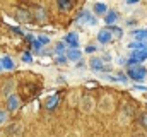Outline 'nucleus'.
Masks as SVG:
<instances>
[{
    "label": "nucleus",
    "mask_w": 147,
    "mask_h": 137,
    "mask_svg": "<svg viewBox=\"0 0 147 137\" xmlns=\"http://www.w3.org/2000/svg\"><path fill=\"white\" fill-rule=\"evenodd\" d=\"M127 75L132 79V81H144L147 77V70L146 67H142V65H128L127 67Z\"/></svg>",
    "instance_id": "nucleus-1"
},
{
    "label": "nucleus",
    "mask_w": 147,
    "mask_h": 137,
    "mask_svg": "<svg viewBox=\"0 0 147 137\" xmlns=\"http://www.w3.org/2000/svg\"><path fill=\"white\" fill-rule=\"evenodd\" d=\"M98 108H99L101 113H111L113 108H115V100H113V96H111V94L101 96V100L98 103Z\"/></svg>",
    "instance_id": "nucleus-2"
},
{
    "label": "nucleus",
    "mask_w": 147,
    "mask_h": 137,
    "mask_svg": "<svg viewBox=\"0 0 147 137\" xmlns=\"http://www.w3.org/2000/svg\"><path fill=\"white\" fill-rule=\"evenodd\" d=\"M89 68L94 72H110L111 65H105L99 57H91L89 58Z\"/></svg>",
    "instance_id": "nucleus-3"
},
{
    "label": "nucleus",
    "mask_w": 147,
    "mask_h": 137,
    "mask_svg": "<svg viewBox=\"0 0 147 137\" xmlns=\"http://www.w3.org/2000/svg\"><path fill=\"white\" fill-rule=\"evenodd\" d=\"M146 60H147V50H135V52L130 53L128 65H140Z\"/></svg>",
    "instance_id": "nucleus-4"
},
{
    "label": "nucleus",
    "mask_w": 147,
    "mask_h": 137,
    "mask_svg": "<svg viewBox=\"0 0 147 137\" xmlns=\"http://www.w3.org/2000/svg\"><path fill=\"white\" fill-rule=\"evenodd\" d=\"M94 100L91 98V96H82L80 100H79V108L84 111V113H91L92 110H94Z\"/></svg>",
    "instance_id": "nucleus-5"
},
{
    "label": "nucleus",
    "mask_w": 147,
    "mask_h": 137,
    "mask_svg": "<svg viewBox=\"0 0 147 137\" xmlns=\"http://www.w3.org/2000/svg\"><path fill=\"white\" fill-rule=\"evenodd\" d=\"M77 22H82V24H89V26H96L98 24V19L91 14V12H86V10H82L80 12V16H79V19H77Z\"/></svg>",
    "instance_id": "nucleus-6"
},
{
    "label": "nucleus",
    "mask_w": 147,
    "mask_h": 137,
    "mask_svg": "<svg viewBox=\"0 0 147 137\" xmlns=\"http://www.w3.org/2000/svg\"><path fill=\"white\" fill-rule=\"evenodd\" d=\"M14 89H16V82L12 81V79H9V81H5V84L2 86V89H0V94L7 100L10 94H14Z\"/></svg>",
    "instance_id": "nucleus-7"
},
{
    "label": "nucleus",
    "mask_w": 147,
    "mask_h": 137,
    "mask_svg": "<svg viewBox=\"0 0 147 137\" xmlns=\"http://www.w3.org/2000/svg\"><path fill=\"white\" fill-rule=\"evenodd\" d=\"M63 43L69 45L70 48H77V46H79V34L75 33V31L67 33L65 34V38H63Z\"/></svg>",
    "instance_id": "nucleus-8"
},
{
    "label": "nucleus",
    "mask_w": 147,
    "mask_h": 137,
    "mask_svg": "<svg viewBox=\"0 0 147 137\" xmlns=\"http://www.w3.org/2000/svg\"><path fill=\"white\" fill-rule=\"evenodd\" d=\"M22 130H24V127H22V123H12V125H9L7 127V136L9 137H19L22 134Z\"/></svg>",
    "instance_id": "nucleus-9"
},
{
    "label": "nucleus",
    "mask_w": 147,
    "mask_h": 137,
    "mask_svg": "<svg viewBox=\"0 0 147 137\" xmlns=\"http://www.w3.org/2000/svg\"><path fill=\"white\" fill-rule=\"evenodd\" d=\"M65 58H67L69 62H79V60L82 58V52H80L79 48H70V50L65 52Z\"/></svg>",
    "instance_id": "nucleus-10"
},
{
    "label": "nucleus",
    "mask_w": 147,
    "mask_h": 137,
    "mask_svg": "<svg viewBox=\"0 0 147 137\" xmlns=\"http://www.w3.org/2000/svg\"><path fill=\"white\" fill-rule=\"evenodd\" d=\"M106 12H108V7H106L105 2H96V3L92 5V14H94V17H101V16H105Z\"/></svg>",
    "instance_id": "nucleus-11"
},
{
    "label": "nucleus",
    "mask_w": 147,
    "mask_h": 137,
    "mask_svg": "<svg viewBox=\"0 0 147 137\" xmlns=\"http://www.w3.org/2000/svg\"><path fill=\"white\" fill-rule=\"evenodd\" d=\"M103 19H105V22H106L108 26H113V24H116V22H118L120 14H118L116 10H108V12L103 16Z\"/></svg>",
    "instance_id": "nucleus-12"
},
{
    "label": "nucleus",
    "mask_w": 147,
    "mask_h": 137,
    "mask_svg": "<svg viewBox=\"0 0 147 137\" xmlns=\"http://www.w3.org/2000/svg\"><path fill=\"white\" fill-rule=\"evenodd\" d=\"M111 39H113V36H111L108 28H105V29H101V31L98 33V41H99L101 45H108V43H111Z\"/></svg>",
    "instance_id": "nucleus-13"
},
{
    "label": "nucleus",
    "mask_w": 147,
    "mask_h": 137,
    "mask_svg": "<svg viewBox=\"0 0 147 137\" xmlns=\"http://www.w3.org/2000/svg\"><path fill=\"white\" fill-rule=\"evenodd\" d=\"M5 104H7V110L9 111H16L19 108V98L16 94H10L7 100H5Z\"/></svg>",
    "instance_id": "nucleus-14"
},
{
    "label": "nucleus",
    "mask_w": 147,
    "mask_h": 137,
    "mask_svg": "<svg viewBox=\"0 0 147 137\" xmlns=\"http://www.w3.org/2000/svg\"><path fill=\"white\" fill-rule=\"evenodd\" d=\"M130 36L135 41H147V29H134L130 31Z\"/></svg>",
    "instance_id": "nucleus-15"
},
{
    "label": "nucleus",
    "mask_w": 147,
    "mask_h": 137,
    "mask_svg": "<svg viewBox=\"0 0 147 137\" xmlns=\"http://www.w3.org/2000/svg\"><path fill=\"white\" fill-rule=\"evenodd\" d=\"M16 17H17L19 22H28V21H31V14H29L28 10H24V9H19L17 14H16Z\"/></svg>",
    "instance_id": "nucleus-16"
},
{
    "label": "nucleus",
    "mask_w": 147,
    "mask_h": 137,
    "mask_svg": "<svg viewBox=\"0 0 147 137\" xmlns=\"http://www.w3.org/2000/svg\"><path fill=\"white\" fill-rule=\"evenodd\" d=\"M130 50H147V41H130L128 45H127Z\"/></svg>",
    "instance_id": "nucleus-17"
},
{
    "label": "nucleus",
    "mask_w": 147,
    "mask_h": 137,
    "mask_svg": "<svg viewBox=\"0 0 147 137\" xmlns=\"http://www.w3.org/2000/svg\"><path fill=\"white\" fill-rule=\"evenodd\" d=\"M0 64H2V68H3V70H12V68H14V62H12L10 57H3V58L0 60Z\"/></svg>",
    "instance_id": "nucleus-18"
},
{
    "label": "nucleus",
    "mask_w": 147,
    "mask_h": 137,
    "mask_svg": "<svg viewBox=\"0 0 147 137\" xmlns=\"http://www.w3.org/2000/svg\"><path fill=\"white\" fill-rule=\"evenodd\" d=\"M57 103H58V96H50L48 101H46V108L48 110H53L57 106Z\"/></svg>",
    "instance_id": "nucleus-19"
},
{
    "label": "nucleus",
    "mask_w": 147,
    "mask_h": 137,
    "mask_svg": "<svg viewBox=\"0 0 147 137\" xmlns=\"http://www.w3.org/2000/svg\"><path fill=\"white\" fill-rule=\"evenodd\" d=\"M34 16H36V19L39 21V22H45V21H46V14H45L43 9H38L36 12H34Z\"/></svg>",
    "instance_id": "nucleus-20"
},
{
    "label": "nucleus",
    "mask_w": 147,
    "mask_h": 137,
    "mask_svg": "<svg viewBox=\"0 0 147 137\" xmlns=\"http://www.w3.org/2000/svg\"><path fill=\"white\" fill-rule=\"evenodd\" d=\"M108 29H110L111 36H116V38H121V36H123V31H121V29H118L116 26H111V28H108Z\"/></svg>",
    "instance_id": "nucleus-21"
},
{
    "label": "nucleus",
    "mask_w": 147,
    "mask_h": 137,
    "mask_svg": "<svg viewBox=\"0 0 147 137\" xmlns=\"http://www.w3.org/2000/svg\"><path fill=\"white\" fill-rule=\"evenodd\" d=\"M57 5H58V9H70L72 7V2H67V0H58L57 2Z\"/></svg>",
    "instance_id": "nucleus-22"
},
{
    "label": "nucleus",
    "mask_w": 147,
    "mask_h": 137,
    "mask_svg": "<svg viewBox=\"0 0 147 137\" xmlns=\"http://www.w3.org/2000/svg\"><path fill=\"white\" fill-rule=\"evenodd\" d=\"M55 53H58V57L63 55L65 53V43H57L55 45Z\"/></svg>",
    "instance_id": "nucleus-23"
},
{
    "label": "nucleus",
    "mask_w": 147,
    "mask_h": 137,
    "mask_svg": "<svg viewBox=\"0 0 147 137\" xmlns=\"http://www.w3.org/2000/svg\"><path fill=\"white\" fill-rule=\"evenodd\" d=\"M7 120H9V115H7V111L0 110V125H3V123H5Z\"/></svg>",
    "instance_id": "nucleus-24"
},
{
    "label": "nucleus",
    "mask_w": 147,
    "mask_h": 137,
    "mask_svg": "<svg viewBox=\"0 0 147 137\" xmlns=\"http://www.w3.org/2000/svg\"><path fill=\"white\" fill-rule=\"evenodd\" d=\"M139 123H140L144 129H147V113H142V115H140V118H139Z\"/></svg>",
    "instance_id": "nucleus-25"
},
{
    "label": "nucleus",
    "mask_w": 147,
    "mask_h": 137,
    "mask_svg": "<svg viewBox=\"0 0 147 137\" xmlns=\"http://www.w3.org/2000/svg\"><path fill=\"white\" fill-rule=\"evenodd\" d=\"M79 93H72L70 94V98H69V101H70V104H75V103H79Z\"/></svg>",
    "instance_id": "nucleus-26"
},
{
    "label": "nucleus",
    "mask_w": 147,
    "mask_h": 137,
    "mask_svg": "<svg viewBox=\"0 0 147 137\" xmlns=\"http://www.w3.org/2000/svg\"><path fill=\"white\" fill-rule=\"evenodd\" d=\"M36 41L39 45H50V38H48V36H39Z\"/></svg>",
    "instance_id": "nucleus-27"
},
{
    "label": "nucleus",
    "mask_w": 147,
    "mask_h": 137,
    "mask_svg": "<svg viewBox=\"0 0 147 137\" xmlns=\"http://www.w3.org/2000/svg\"><path fill=\"white\" fill-rule=\"evenodd\" d=\"M99 58H101V62H103V64H105V62H111V55H108V53H101V57H99Z\"/></svg>",
    "instance_id": "nucleus-28"
},
{
    "label": "nucleus",
    "mask_w": 147,
    "mask_h": 137,
    "mask_svg": "<svg viewBox=\"0 0 147 137\" xmlns=\"http://www.w3.org/2000/svg\"><path fill=\"white\" fill-rule=\"evenodd\" d=\"M103 77H105L106 81H110V82H116V81H118V77H116V75H110V74H105Z\"/></svg>",
    "instance_id": "nucleus-29"
},
{
    "label": "nucleus",
    "mask_w": 147,
    "mask_h": 137,
    "mask_svg": "<svg viewBox=\"0 0 147 137\" xmlns=\"http://www.w3.org/2000/svg\"><path fill=\"white\" fill-rule=\"evenodd\" d=\"M121 5H125V7H135V5H139V2H123Z\"/></svg>",
    "instance_id": "nucleus-30"
},
{
    "label": "nucleus",
    "mask_w": 147,
    "mask_h": 137,
    "mask_svg": "<svg viewBox=\"0 0 147 137\" xmlns=\"http://www.w3.org/2000/svg\"><path fill=\"white\" fill-rule=\"evenodd\" d=\"M82 68H86V64L79 60V62H77V70H82Z\"/></svg>",
    "instance_id": "nucleus-31"
},
{
    "label": "nucleus",
    "mask_w": 147,
    "mask_h": 137,
    "mask_svg": "<svg viewBox=\"0 0 147 137\" xmlns=\"http://www.w3.org/2000/svg\"><path fill=\"white\" fill-rule=\"evenodd\" d=\"M135 89H137V91H147L146 86H140V84H135Z\"/></svg>",
    "instance_id": "nucleus-32"
},
{
    "label": "nucleus",
    "mask_w": 147,
    "mask_h": 137,
    "mask_svg": "<svg viewBox=\"0 0 147 137\" xmlns=\"http://www.w3.org/2000/svg\"><path fill=\"white\" fill-rule=\"evenodd\" d=\"M132 137H147V136L144 134V132H135V134H134Z\"/></svg>",
    "instance_id": "nucleus-33"
},
{
    "label": "nucleus",
    "mask_w": 147,
    "mask_h": 137,
    "mask_svg": "<svg viewBox=\"0 0 147 137\" xmlns=\"http://www.w3.org/2000/svg\"><path fill=\"white\" fill-rule=\"evenodd\" d=\"M86 52H89V53H92V52H96V46H87V48H86Z\"/></svg>",
    "instance_id": "nucleus-34"
},
{
    "label": "nucleus",
    "mask_w": 147,
    "mask_h": 137,
    "mask_svg": "<svg viewBox=\"0 0 147 137\" xmlns=\"http://www.w3.org/2000/svg\"><path fill=\"white\" fill-rule=\"evenodd\" d=\"M22 60H24V62H31V57L26 53V55H22Z\"/></svg>",
    "instance_id": "nucleus-35"
},
{
    "label": "nucleus",
    "mask_w": 147,
    "mask_h": 137,
    "mask_svg": "<svg viewBox=\"0 0 147 137\" xmlns=\"http://www.w3.org/2000/svg\"><path fill=\"white\" fill-rule=\"evenodd\" d=\"M57 60H58V62H62V64H63V62H67V58H65V57H57Z\"/></svg>",
    "instance_id": "nucleus-36"
},
{
    "label": "nucleus",
    "mask_w": 147,
    "mask_h": 137,
    "mask_svg": "<svg viewBox=\"0 0 147 137\" xmlns=\"http://www.w3.org/2000/svg\"><path fill=\"white\" fill-rule=\"evenodd\" d=\"M2 70H3V68H2V64H0V72H2Z\"/></svg>",
    "instance_id": "nucleus-37"
}]
</instances>
